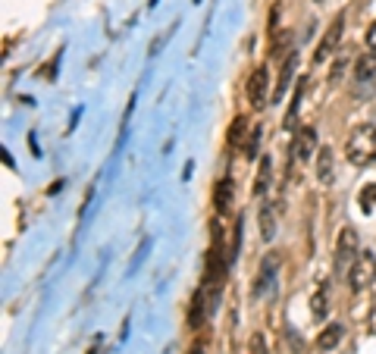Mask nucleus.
<instances>
[{
	"label": "nucleus",
	"instance_id": "nucleus-22",
	"mask_svg": "<svg viewBox=\"0 0 376 354\" xmlns=\"http://www.w3.org/2000/svg\"><path fill=\"white\" fill-rule=\"evenodd\" d=\"M342 70H345V57H338V60H336V66H332V79H336V82L342 79Z\"/></svg>",
	"mask_w": 376,
	"mask_h": 354
},
{
	"label": "nucleus",
	"instance_id": "nucleus-2",
	"mask_svg": "<svg viewBox=\"0 0 376 354\" xmlns=\"http://www.w3.org/2000/svg\"><path fill=\"white\" fill-rule=\"evenodd\" d=\"M357 254H361V241H357V232H354L351 226H345L342 232H338L336 257H332V264H336V273H338V276L351 270V264L357 260Z\"/></svg>",
	"mask_w": 376,
	"mask_h": 354
},
{
	"label": "nucleus",
	"instance_id": "nucleus-21",
	"mask_svg": "<svg viewBox=\"0 0 376 354\" xmlns=\"http://www.w3.org/2000/svg\"><path fill=\"white\" fill-rule=\"evenodd\" d=\"M367 47L376 54V22H373V26H370V32H367Z\"/></svg>",
	"mask_w": 376,
	"mask_h": 354
},
{
	"label": "nucleus",
	"instance_id": "nucleus-19",
	"mask_svg": "<svg viewBox=\"0 0 376 354\" xmlns=\"http://www.w3.org/2000/svg\"><path fill=\"white\" fill-rule=\"evenodd\" d=\"M267 185H269V160H267V157H263L260 170H257V182H254V195H263V191H267Z\"/></svg>",
	"mask_w": 376,
	"mask_h": 354
},
{
	"label": "nucleus",
	"instance_id": "nucleus-23",
	"mask_svg": "<svg viewBox=\"0 0 376 354\" xmlns=\"http://www.w3.org/2000/svg\"><path fill=\"white\" fill-rule=\"evenodd\" d=\"M148 7H157V0H150V3H148Z\"/></svg>",
	"mask_w": 376,
	"mask_h": 354
},
{
	"label": "nucleus",
	"instance_id": "nucleus-12",
	"mask_svg": "<svg viewBox=\"0 0 376 354\" xmlns=\"http://www.w3.org/2000/svg\"><path fill=\"white\" fill-rule=\"evenodd\" d=\"M354 79L357 82H373L376 79V54L370 51V54H361L357 57V63H354Z\"/></svg>",
	"mask_w": 376,
	"mask_h": 354
},
{
	"label": "nucleus",
	"instance_id": "nucleus-24",
	"mask_svg": "<svg viewBox=\"0 0 376 354\" xmlns=\"http://www.w3.org/2000/svg\"><path fill=\"white\" fill-rule=\"evenodd\" d=\"M317 3H320V0H317Z\"/></svg>",
	"mask_w": 376,
	"mask_h": 354
},
{
	"label": "nucleus",
	"instance_id": "nucleus-3",
	"mask_svg": "<svg viewBox=\"0 0 376 354\" xmlns=\"http://www.w3.org/2000/svg\"><path fill=\"white\" fill-rule=\"evenodd\" d=\"M373 282H376V257L370 251H361L348 270V285H351V291H363Z\"/></svg>",
	"mask_w": 376,
	"mask_h": 354
},
{
	"label": "nucleus",
	"instance_id": "nucleus-18",
	"mask_svg": "<svg viewBox=\"0 0 376 354\" xmlns=\"http://www.w3.org/2000/svg\"><path fill=\"white\" fill-rule=\"evenodd\" d=\"M301 88H304V82H298V88H295V97H292V107H288L285 120H282V126H285V129H295V122H298V101H301Z\"/></svg>",
	"mask_w": 376,
	"mask_h": 354
},
{
	"label": "nucleus",
	"instance_id": "nucleus-6",
	"mask_svg": "<svg viewBox=\"0 0 376 354\" xmlns=\"http://www.w3.org/2000/svg\"><path fill=\"white\" fill-rule=\"evenodd\" d=\"M267 88H269V72H267V66H257L248 79V101L254 110H260L267 104Z\"/></svg>",
	"mask_w": 376,
	"mask_h": 354
},
{
	"label": "nucleus",
	"instance_id": "nucleus-14",
	"mask_svg": "<svg viewBox=\"0 0 376 354\" xmlns=\"http://www.w3.org/2000/svg\"><path fill=\"white\" fill-rule=\"evenodd\" d=\"M292 76H295V57H288V60H285V63H282V76H279V88H276L273 101H282V97H285V91H288V82H292Z\"/></svg>",
	"mask_w": 376,
	"mask_h": 354
},
{
	"label": "nucleus",
	"instance_id": "nucleus-13",
	"mask_svg": "<svg viewBox=\"0 0 376 354\" xmlns=\"http://www.w3.org/2000/svg\"><path fill=\"white\" fill-rule=\"evenodd\" d=\"M273 235H276L273 207H269V204H263V207H260V239L263 241H273Z\"/></svg>",
	"mask_w": 376,
	"mask_h": 354
},
{
	"label": "nucleus",
	"instance_id": "nucleus-8",
	"mask_svg": "<svg viewBox=\"0 0 376 354\" xmlns=\"http://www.w3.org/2000/svg\"><path fill=\"white\" fill-rule=\"evenodd\" d=\"M232 179L226 176V179H219V185H217V191H213V204H217V214L219 216H226L232 210Z\"/></svg>",
	"mask_w": 376,
	"mask_h": 354
},
{
	"label": "nucleus",
	"instance_id": "nucleus-1",
	"mask_svg": "<svg viewBox=\"0 0 376 354\" xmlns=\"http://www.w3.org/2000/svg\"><path fill=\"white\" fill-rule=\"evenodd\" d=\"M345 157L357 170L376 163V126L373 122H361V126L351 129L348 141H345Z\"/></svg>",
	"mask_w": 376,
	"mask_h": 354
},
{
	"label": "nucleus",
	"instance_id": "nucleus-9",
	"mask_svg": "<svg viewBox=\"0 0 376 354\" xmlns=\"http://www.w3.org/2000/svg\"><path fill=\"white\" fill-rule=\"evenodd\" d=\"M273 276H276V257H267L260 264V273H257V282H254V295H267L273 289Z\"/></svg>",
	"mask_w": 376,
	"mask_h": 354
},
{
	"label": "nucleus",
	"instance_id": "nucleus-11",
	"mask_svg": "<svg viewBox=\"0 0 376 354\" xmlns=\"http://www.w3.org/2000/svg\"><path fill=\"white\" fill-rule=\"evenodd\" d=\"M311 314H313V320H323V316L329 314V285H326V282H320L317 289H313V295H311Z\"/></svg>",
	"mask_w": 376,
	"mask_h": 354
},
{
	"label": "nucleus",
	"instance_id": "nucleus-20",
	"mask_svg": "<svg viewBox=\"0 0 376 354\" xmlns=\"http://www.w3.org/2000/svg\"><path fill=\"white\" fill-rule=\"evenodd\" d=\"M251 354H267V341H263L260 332L251 335Z\"/></svg>",
	"mask_w": 376,
	"mask_h": 354
},
{
	"label": "nucleus",
	"instance_id": "nucleus-17",
	"mask_svg": "<svg viewBox=\"0 0 376 354\" xmlns=\"http://www.w3.org/2000/svg\"><path fill=\"white\" fill-rule=\"evenodd\" d=\"M357 204H361L363 214H370V210L376 207V182L373 185H363L361 195H357Z\"/></svg>",
	"mask_w": 376,
	"mask_h": 354
},
{
	"label": "nucleus",
	"instance_id": "nucleus-7",
	"mask_svg": "<svg viewBox=\"0 0 376 354\" xmlns=\"http://www.w3.org/2000/svg\"><path fill=\"white\" fill-rule=\"evenodd\" d=\"M317 179L323 185H332L336 182V154H332V147L329 145H323L320 147V154H317Z\"/></svg>",
	"mask_w": 376,
	"mask_h": 354
},
{
	"label": "nucleus",
	"instance_id": "nucleus-16",
	"mask_svg": "<svg viewBox=\"0 0 376 354\" xmlns=\"http://www.w3.org/2000/svg\"><path fill=\"white\" fill-rule=\"evenodd\" d=\"M260 138H263V126H254L248 135V145H244V157L248 160H254L260 154Z\"/></svg>",
	"mask_w": 376,
	"mask_h": 354
},
{
	"label": "nucleus",
	"instance_id": "nucleus-5",
	"mask_svg": "<svg viewBox=\"0 0 376 354\" xmlns=\"http://www.w3.org/2000/svg\"><path fill=\"white\" fill-rule=\"evenodd\" d=\"M317 154H320L317 129H313V126H301L298 135H295V157H298L301 163H307V160H317Z\"/></svg>",
	"mask_w": 376,
	"mask_h": 354
},
{
	"label": "nucleus",
	"instance_id": "nucleus-15",
	"mask_svg": "<svg viewBox=\"0 0 376 354\" xmlns=\"http://www.w3.org/2000/svg\"><path fill=\"white\" fill-rule=\"evenodd\" d=\"M244 132H248V120H244V116H235V120H232V126H229V145L232 147L242 145Z\"/></svg>",
	"mask_w": 376,
	"mask_h": 354
},
{
	"label": "nucleus",
	"instance_id": "nucleus-10",
	"mask_svg": "<svg viewBox=\"0 0 376 354\" xmlns=\"http://www.w3.org/2000/svg\"><path fill=\"white\" fill-rule=\"evenodd\" d=\"M342 339H345V326L342 323H329V326H323V332L317 335V348L320 351H332Z\"/></svg>",
	"mask_w": 376,
	"mask_h": 354
},
{
	"label": "nucleus",
	"instance_id": "nucleus-4",
	"mask_svg": "<svg viewBox=\"0 0 376 354\" xmlns=\"http://www.w3.org/2000/svg\"><path fill=\"white\" fill-rule=\"evenodd\" d=\"M342 32H345V16L338 13L336 19L329 22V29H326V35L320 38L317 51H313V63H326V60L332 57V54L338 51V41H342Z\"/></svg>",
	"mask_w": 376,
	"mask_h": 354
}]
</instances>
